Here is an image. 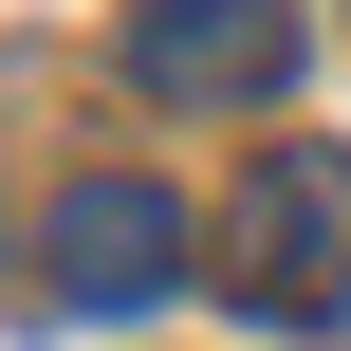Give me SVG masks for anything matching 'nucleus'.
Listing matches in <instances>:
<instances>
[{
    "instance_id": "f257e3e1",
    "label": "nucleus",
    "mask_w": 351,
    "mask_h": 351,
    "mask_svg": "<svg viewBox=\"0 0 351 351\" xmlns=\"http://www.w3.org/2000/svg\"><path fill=\"white\" fill-rule=\"evenodd\" d=\"M222 259H241L222 296H259V315H351V148H259Z\"/></svg>"
},
{
    "instance_id": "f03ea898",
    "label": "nucleus",
    "mask_w": 351,
    "mask_h": 351,
    "mask_svg": "<svg viewBox=\"0 0 351 351\" xmlns=\"http://www.w3.org/2000/svg\"><path fill=\"white\" fill-rule=\"evenodd\" d=\"M111 74L167 93V111H259V93L296 74V0H130Z\"/></svg>"
},
{
    "instance_id": "7ed1b4c3",
    "label": "nucleus",
    "mask_w": 351,
    "mask_h": 351,
    "mask_svg": "<svg viewBox=\"0 0 351 351\" xmlns=\"http://www.w3.org/2000/svg\"><path fill=\"white\" fill-rule=\"evenodd\" d=\"M37 259H56V296H74V315H148V296L185 278V204H167V185H130V167H93V185H56Z\"/></svg>"
}]
</instances>
